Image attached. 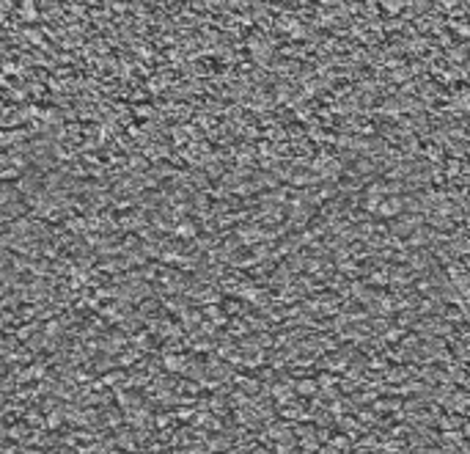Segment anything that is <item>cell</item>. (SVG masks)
I'll list each match as a JSON object with an SVG mask.
<instances>
[{"label": "cell", "instance_id": "obj_4", "mask_svg": "<svg viewBox=\"0 0 470 454\" xmlns=\"http://www.w3.org/2000/svg\"><path fill=\"white\" fill-rule=\"evenodd\" d=\"M300 391L303 394H314V383H300Z\"/></svg>", "mask_w": 470, "mask_h": 454}, {"label": "cell", "instance_id": "obj_2", "mask_svg": "<svg viewBox=\"0 0 470 454\" xmlns=\"http://www.w3.org/2000/svg\"><path fill=\"white\" fill-rule=\"evenodd\" d=\"M171 234L182 242H190L198 237V226H196V220H190V218H179V220H173Z\"/></svg>", "mask_w": 470, "mask_h": 454}, {"label": "cell", "instance_id": "obj_1", "mask_svg": "<svg viewBox=\"0 0 470 454\" xmlns=\"http://www.w3.org/2000/svg\"><path fill=\"white\" fill-rule=\"evenodd\" d=\"M407 209V201L402 198V195H385V201L380 204V212H377V218L382 220H391V218H399V215H404Z\"/></svg>", "mask_w": 470, "mask_h": 454}, {"label": "cell", "instance_id": "obj_3", "mask_svg": "<svg viewBox=\"0 0 470 454\" xmlns=\"http://www.w3.org/2000/svg\"><path fill=\"white\" fill-rule=\"evenodd\" d=\"M407 6V0H382V11L391 14V17H396V14H402Z\"/></svg>", "mask_w": 470, "mask_h": 454}]
</instances>
